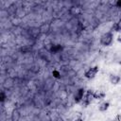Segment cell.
Masks as SVG:
<instances>
[{"mask_svg": "<svg viewBox=\"0 0 121 121\" xmlns=\"http://www.w3.org/2000/svg\"><path fill=\"white\" fill-rule=\"evenodd\" d=\"M98 71H99V67L97 65L93 66V67H91V68H89L88 70L85 71L84 77L87 79H93V78H95V77L96 76V74L98 73Z\"/></svg>", "mask_w": 121, "mask_h": 121, "instance_id": "3957f363", "label": "cell"}, {"mask_svg": "<svg viewBox=\"0 0 121 121\" xmlns=\"http://www.w3.org/2000/svg\"><path fill=\"white\" fill-rule=\"evenodd\" d=\"M105 121H109V120H105Z\"/></svg>", "mask_w": 121, "mask_h": 121, "instance_id": "e0dca14e", "label": "cell"}, {"mask_svg": "<svg viewBox=\"0 0 121 121\" xmlns=\"http://www.w3.org/2000/svg\"><path fill=\"white\" fill-rule=\"evenodd\" d=\"M52 75H53L56 78H60V73L59 71H57V70H54V71L52 72Z\"/></svg>", "mask_w": 121, "mask_h": 121, "instance_id": "8fae6325", "label": "cell"}, {"mask_svg": "<svg viewBox=\"0 0 121 121\" xmlns=\"http://www.w3.org/2000/svg\"><path fill=\"white\" fill-rule=\"evenodd\" d=\"M75 121H83V119H82L81 117H78V118H77Z\"/></svg>", "mask_w": 121, "mask_h": 121, "instance_id": "9a60e30c", "label": "cell"}, {"mask_svg": "<svg viewBox=\"0 0 121 121\" xmlns=\"http://www.w3.org/2000/svg\"><path fill=\"white\" fill-rule=\"evenodd\" d=\"M85 93H86V90L84 88H82V87L81 88H78L76 91L75 95H74V101L76 103H81V101H82V99L84 97Z\"/></svg>", "mask_w": 121, "mask_h": 121, "instance_id": "277c9868", "label": "cell"}, {"mask_svg": "<svg viewBox=\"0 0 121 121\" xmlns=\"http://www.w3.org/2000/svg\"><path fill=\"white\" fill-rule=\"evenodd\" d=\"M99 43L103 46H110L113 43V33L111 31L105 32L100 36Z\"/></svg>", "mask_w": 121, "mask_h": 121, "instance_id": "6da1fadb", "label": "cell"}, {"mask_svg": "<svg viewBox=\"0 0 121 121\" xmlns=\"http://www.w3.org/2000/svg\"><path fill=\"white\" fill-rule=\"evenodd\" d=\"M5 100H6V94L4 91H2L0 94V101L3 103V102H5Z\"/></svg>", "mask_w": 121, "mask_h": 121, "instance_id": "30bf717a", "label": "cell"}, {"mask_svg": "<svg viewBox=\"0 0 121 121\" xmlns=\"http://www.w3.org/2000/svg\"><path fill=\"white\" fill-rule=\"evenodd\" d=\"M119 64H120V65H121V60H119Z\"/></svg>", "mask_w": 121, "mask_h": 121, "instance_id": "2e32d148", "label": "cell"}, {"mask_svg": "<svg viewBox=\"0 0 121 121\" xmlns=\"http://www.w3.org/2000/svg\"><path fill=\"white\" fill-rule=\"evenodd\" d=\"M112 31H114V32H121V18L118 20L117 23H115L112 26L111 32H112Z\"/></svg>", "mask_w": 121, "mask_h": 121, "instance_id": "ba28073f", "label": "cell"}, {"mask_svg": "<svg viewBox=\"0 0 121 121\" xmlns=\"http://www.w3.org/2000/svg\"><path fill=\"white\" fill-rule=\"evenodd\" d=\"M93 100H94V91L89 89V90L86 91V93L84 95V97H83V99L81 101V104L84 107H87L93 102Z\"/></svg>", "mask_w": 121, "mask_h": 121, "instance_id": "7a4b0ae2", "label": "cell"}, {"mask_svg": "<svg viewBox=\"0 0 121 121\" xmlns=\"http://www.w3.org/2000/svg\"><path fill=\"white\" fill-rule=\"evenodd\" d=\"M110 106H111V103H110L109 101H103V102H101V103L99 104V106H98V111L101 112H106V111L110 108Z\"/></svg>", "mask_w": 121, "mask_h": 121, "instance_id": "52a82bcc", "label": "cell"}, {"mask_svg": "<svg viewBox=\"0 0 121 121\" xmlns=\"http://www.w3.org/2000/svg\"><path fill=\"white\" fill-rule=\"evenodd\" d=\"M112 121H121V114H120V113L116 114V115L113 117V120H112Z\"/></svg>", "mask_w": 121, "mask_h": 121, "instance_id": "7c38bea8", "label": "cell"}, {"mask_svg": "<svg viewBox=\"0 0 121 121\" xmlns=\"http://www.w3.org/2000/svg\"><path fill=\"white\" fill-rule=\"evenodd\" d=\"M19 117H20L19 112H18L17 110H14V111L12 112V113H11V120H12V121H18Z\"/></svg>", "mask_w": 121, "mask_h": 121, "instance_id": "9c48e42d", "label": "cell"}, {"mask_svg": "<svg viewBox=\"0 0 121 121\" xmlns=\"http://www.w3.org/2000/svg\"><path fill=\"white\" fill-rule=\"evenodd\" d=\"M109 81L112 85H117L121 81V77L119 75H116V74H110V76H109Z\"/></svg>", "mask_w": 121, "mask_h": 121, "instance_id": "5b68a950", "label": "cell"}, {"mask_svg": "<svg viewBox=\"0 0 121 121\" xmlns=\"http://www.w3.org/2000/svg\"><path fill=\"white\" fill-rule=\"evenodd\" d=\"M115 6H116L117 8H121V0H118V1H116V3H115Z\"/></svg>", "mask_w": 121, "mask_h": 121, "instance_id": "4fadbf2b", "label": "cell"}, {"mask_svg": "<svg viewBox=\"0 0 121 121\" xmlns=\"http://www.w3.org/2000/svg\"><path fill=\"white\" fill-rule=\"evenodd\" d=\"M117 41L119 42V43H121V32L118 34V36H117Z\"/></svg>", "mask_w": 121, "mask_h": 121, "instance_id": "5bb4252c", "label": "cell"}, {"mask_svg": "<svg viewBox=\"0 0 121 121\" xmlns=\"http://www.w3.org/2000/svg\"><path fill=\"white\" fill-rule=\"evenodd\" d=\"M106 96V94L105 92L101 91V90H97V91H95L94 92V99H96V100H102L104 99Z\"/></svg>", "mask_w": 121, "mask_h": 121, "instance_id": "8992f818", "label": "cell"}]
</instances>
